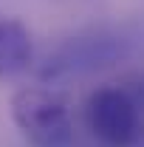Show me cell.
<instances>
[{"label":"cell","instance_id":"cell-1","mask_svg":"<svg viewBox=\"0 0 144 147\" xmlns=\"http://www.w3.org/2000/svg\"><path fill=\"white\" fill-rule=\"evenodd\" d=\"M11 116L34 147H71L73 122L68 99L45 88H23L11 96Z\"/></svg>","mask_w":144,"mask_h":147},{"label":"cell","instance_id":"cell-2","mask_svg":"<svg viewBox=\"0 0 144 147\" xmlns=\"http://www.w3.org/2000/svg\"><path fill=\"white\" fill-rule=\"evenodd\" d=\"M124 54L127 42L119 34H108V31L79 34L65 40L45 57V62L40 68V79L59 82V79H71V76H85V74L116 65Z\"/></svg>","mask_w":144,"mask_h":147},{"label":"cell","instance_id":"cell-3","mask_svg":"<svg viewBox=\"0 0 144 147\" xmlns=\"http://www.w3.org/2000/svg\"><path fill=\"white\" fill-rule=\"evenodd\" d=\"M141 116L144 113L119 85L93 91L85 105L88 127L105 147H130L139 139Z\"/></svg>","mask_w":144,"mask_h":147},{"label":"cell","instance_id":"cell-4","mask_svg":"<svg viewBox=\"0 0 144 147\" xmlns=\"http://www.w3.org/2000/svg\"><path fill=\"white\" fill-rule=\"evenodd\" d=\"M34 59L31 31L14 17H0V79L23 74Z\"/></svg>","mask_w":144,"mask_h":147},{"label":"cell","instance_id":"cell-5","mask_svg":"<svg viewBox=\"0 0 144 147\" xmlns=\"http://www.w3.org/2000/svg\"><path fill=\"white\" fill-rule=\"evenodd\" d=\"M119 88L136 102V108L144 113V74H130V76H124L122 82H119Z\"/></svg>","mask_w":144,"mask_h":147}]
</instances>
